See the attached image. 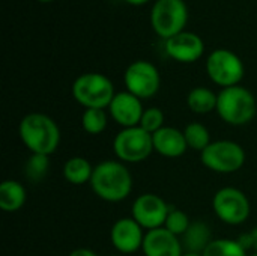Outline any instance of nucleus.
Here are the masks:
<instances>
[{
  "label": "nucleus",
  "mask_w": 257,
  "mask_h": 256,
  "mask_svg": "<svg viewBox=\"0 0 257 256\" xmlns=\"http://www.w3.org/2000/svg\"><path fill=\"white\" fill-rule=\"evenodd\" d=\"M89 184L98 198L107 202H120L133 190V177L120 161L107 160L93 167Z\"/></svg>",
  "instance_id": "obj_1"
},
{
  "label": "nucleus",
  "mask_w": 257,
  "mask_h": 256,
  "mask_svg": "<svg viewBox=\"0 0 257 256\" xmlns=\"http://www.w3.org/2000/svg\"><path fill=\"white\" fill-rule=\"evenodd\" d=\"M20 139L32 154L51 155L60 142L57 124L44 113L26 115L18 127Z\"/></svg>",
  "instance_id": "obj_2"
},
{
  "label": "nucleus",
  "mask_w": 257,
  "mask_h": 256,
  "mask_svg": "<svg viewBox=\"0 0 257 256\" xmlns=\"http://www.w3.org/2000/svg\"><path fill=\"white\" fill-rule=\"evenodd\" d=\"M217 113L230 125H245L256 115L254 95L239 84L224 88L218 94Z\"/></svg>",
  "instance_id": "obj_3"
},
{
  "label": "nucleus",
  "mask_w": 257,
  "mask_h": 256,
  "mask_svg": "<svg viewBox=\"0 0 257 256\" xmlns=\"http://www.w3.org/2000/svg\"><path fill=\"white\" fill-rule=\"evenodd\" d=\"M72 95L86 109H105L116 94L108 77L98 72H87L74 81Z\"/></svg>",
  "instance_id": "obj_4"
},
{
  "label": "nucleus",
  "mask_w": 257,
  "mask_h": 256,
  "mask_svg": "<svg viewBox=\"0 0 257 256\" xmlns=\"http://www.w3.org/2000/svg\"><path fill=\"white\" fill-rule=\"evenodd\" d=\"M113 151L120 161L140 163L145 161L154 151L152 134L139 127L123 128L113 140Z\"/></svg>",
  "instance_id": "obj_5"
},
{
  "label": "nucleus",
  "mask_w": 257,
  "mask_h": 256,
  "mask_svg": "<svg viewBox=\"0 0 257 256\" xmlns=\"http://www.w3.org/2000/svg\"><path fill=\"white\" fill-rule=\"evenodd\" d=\"M202 163L218 174H233L245 163V152L242 146L232 140L211 142L200 152Z\"/></svg>",
  "instance_id": "obj_6"
},
{
  "label": "nucleus",
  "mask_w": 257,
  "mask_h": 256,
  "mask_svg": "<svg viewBox=\"0 0 257 256\" xmlns=\"http://www.w3.org/2000/svg\"><path fill=\"white\" fill-rule=\"evenodd\" d=\"M188 11L184 0H157L151 12V23L157 35L166 41L184 32Z\"/></svg>",
  "instance_id": "obj_7"
},
{
  "label": "nucleus",
  "mask_w": 257,
  "mask_h": 256,
  "mask_svg": "<svg viewBox=\"0 0 257 256\" xmlns=\"http://www.w3.org/2000/svg\"><path fill=\"white\" fill-rule=\"evenodd\" d=\"M206 71L209 78L224 89L236 86L242 80L244 63L233 51L220 48L208 56Z\"/></svg>",
  "instance_id": "obj_8"
},
{
  "label": "nucleus",
  "mask_w": 257,
  "mask_h": 256,
  "mask_svg": "<svg viewBox=\"0 0 257 256\" xmlns=\"http://www.w3.org/2000/svg\"><path fill=\"white\" fill-rule=\"evenodd\" d=\"M212 208L221 222L233 226L244 223L250 216V202L247 196L235 187L218 190L212 199Z\"/></svg>",
  "instance_id": "obj_9"
},
{
  "label": "nucleus",
  "mask_w": 257,
  "mask_h": 256,
  "mask_svg": "<svg viewBox=\"0 0 257 256\" xmlns=\"http://www.w3.org/2000/svg\"><path fill=\"white\" fill-rule=\"evenodd\" d=\"M126 91L137 98H152L160 89V72L148 60H137L125 71Z\"/></svg>",
  "instance_id": "obj_10"
},
{
  "label": "nucleus",
  "mask_w": 257,
  "mask_h": 256,
  "mask_svg": "<svg viewBox=\"0 0 257 256\" xmlns=\"http://www.w3.org/2000/svg\"><path fill=\"white\" fill-rule=\"evenodd\" d=\"M169 205L163 198L154 193H145L134 201L133 219L148 231L163 228L169 216Z\"/></svg>",
  "instance_id": "obj_11"
},
{
  "label": "nucleus",
  "mask_w": 257,
  "mask_h": 256,
  "mask_svg": "<svg viewBox=\"0 0 257 256\" xmlns=\"http://www.w3.org/2000/svg\"><path fill=\"white\" fill-rule=\"evenodd\" d=\"M108 112L113 121L117 122L120 127L131 128L140 125L145 109L142 106V100L126 91L119 92L113 97L108 106Z\"/></svg>",
  "instance_id": "obj_12"
},
{
  "label": "nucleus",
  "mask_w": 257,
  "mask_h": 256,
  "mask_svg": "<svg viewBox=\"0 0 257 256\" xmlns=\"http://www.w3.org/2000/svg\"><path fill=\"white\" fill-rule=\"evenodd\" d=\"M205 44L202 38L191 32H181L166 41V53L182 63H191L203 56Z\"/></svg>",
  "instance_id": "obj_13"
},
{
  "label": "nucleus",
  "mask_w": 257,
  "mask_h": 256,
  "mask_svg": "<svg viewBox=\"0 0 257 256\" xmlns=\"http://www.w3.org/2000/svg\"><path fill=\"white\" fill-rule=\"evenodd\" d=\"M110 238L116 250L120 253H133L143 246V228L131 217L119 219L110 232Z\"/></svg>",
  "instance_id": "obj_14"
},
{
  "label": "nucleus",
  "mask_w": 257,
  "mask_h": 256,
  "mask_svg": "<svg viewBox=\"0 0 257 256\" xmlns=\"http://www.w3.org/2000/svg\"><path fill=\"white\" fill-rule=\"evenodd\" d=\"M142 249L146 256H182V244L179 237L166 228L148 231L145 234Z\"/></svg>",
  "instance_id": "obj_15"
},
{
  "label": "nucleus",
  "mask_w": 257,
  "mask_h": 256,
  "mask_svg": "<svg viewBox=\"0 0 257 256\" xmlns=\"http://www.w3.org/2000/svg\"><path fill=\"white\" fill-rule=\"evenodd\" d=\"M154 151L167 158H178L188 149L184 131L175 127H163L152 134Z\"/></svg>",
  "instance_id": "obj_16"
},
{
  "label": "nucleus",
  "mask_w": 257,
  "mask_h": 256,
  "mask_svg": "<svg viewBox=\"0 0 257 256\" xmlns=\"http://www.w3.org/2000/svg\"><path fill=\"white\" fill-rule=\"evenodd\" d=\"M26 202V189L21 183L8 180L0 186V208L5 213H15Z\"/></svg>",
  "instance_id": "obj_17"
},
{
  "label": "nucleus",
  "mask_w": 257,
  "mask_h": 256,
  "mask_svg": "<svg viewBox=\"0 0 257 256\" xmlns=\"http://www.w3.org/2000/svg\"><path fill=\"white\" fill-rule=\"evenodd\" d=\"M182 237H184V247L187 249V252H194V253H203L205 249L212 241L209 226L202 222H193L188 231Z\"/></svg>",
  "instance_id": "obj_18"
},
{
  "label": "nucleus",
  "mask_w": 257,
  "mask_h": 256,
  "mask_svg": "<svg viewBox=\"0 0 257 256\" xmlns=\"http://www.w3.org/2000/svg\"><path fill=\"white\" fill-rule=\"evenodd\" d=\"M93 167L83 157H72L63 166V177L72 186H81L90 183Z\"/></svg>",
  "instance_id": "obj_19"
},
{
  "label": "nucleus",
  "mask_w": 257,
  "mask_h": 256,
  "mask_svg": "<svg viewBox=\"0 0 257 256\" xmlns=\"http://www.w3.org/2000/svg\"><path fill=\"white\" fill-rule=\"evenodd\" d=\"M217 100L218 95H215L208 88H194L190 91L187 97V104L191 112L199 115H206L214 110H217Z\"/></svg>",
  "instance_id": "obj_20"
},
{
  "label": "nucleus",
  "mask_w": 257,
  "mask_h": 256,
  "mask_svg": "<svg viewBox=\"0 0 257 256\" xmlns=\"http://www.w3.org/2000/svg\"><path fill=\"white\" fill-rule=\"evenodd\" d=\"M203 256H247V250L239 244L238 240L218 238L212 240L202 253Z\"/></svg>",
  "instance_id": "obj_21"
},
{
  "label": "nucleus",
  "mask_w": 257,
  "mask_h": 256,
  "mask_svg": "<svg viewBox=\"0 0 257 256\" xmlns=\"http://www.w3.org/2000/svg\"><path fill=\"white\" fill-rule=\"evenodd\" d=\"M184 136L187 140L188 148L194 149V151H203L209 143H211V137H209V131L205 125L199 124V122H191L185 127L184 130Z\"/></svg>",
  "instance_id": "obj_22"
},
{
  "label": "nucleus",
  "mask_w": 257,
  "mask_h": 256,
  "mask_svg": "<svg viewBox=\"0 0 257 256\" xmlns=\"http://www.w3.org/2000/svg\"><path fill=\"white\" fill-rule=\"evenodd\" d=\"M107 113L104 109H86L81 116L83 130L89 134H101L107 127Z\"/></svg>",
  "instance_id": "obj_23"
},
{
  "label": "nucleus",
  "mask_w": 257,
  "mask_h": 256,
  "mask_svg": "<svg viewBox=\"0 0 257 256\" xmlns=\"http://www.w3.org/2000/svg\"><path fill=\"white\" fill-rule=\"evenodd\" d=\"M48 167H50L48 155L32 154L24 164V174L27 180H30L32 183H39L48 174Z\"/></svg>",
  "instance_id": "obj_24"
},
{
  "label": "nucleus",
  "mask_w": 257,
  "mask_h": 256,
  "mask_svg": "<svg viewBox=\"0 0 257 256\" xmlns=\"http://www.w3.org/2000/svg\"><path fill=\"white\" fill-rule=\"evenodd\" d=\"M190 225H191V222H190L188 216L184 211L176 210V208H170L169 216H167L166 223H164L163 228H166L167 231H170L176 237H181L188 231Z\"/></svg>",
  "instance_id": "obj_25"
},
{
  "label": "nucleus",
  "mask_w": 257,
  "mask_h": 256,
  "mask_svg": "<svg viewBox=\"0 0 257 256\" xmlns=\"http://www.w3.org/2000/svg\"><path fill=\"white\" fill-rule=\"evenodd\" d=\"M140 127L148 133L154 134L164 127V113L158 107H149L143 112Z\"/></svg>",
  "instance_id": "obj_26"
},
{
  "label": "nucleus",
  "mask_w": 257,
  "mask_h": 256,
  "mask_svg": "<svg viewBox=\"0 0 257 256\" xmlns=\"http://www.w3.org/2000/svg\"><path fill=\"white\" fill-rule=\"evenodd\" d=\"M238 241H239V244L245 249V250H248V249H253V250H256L257 253V228H254L251 232H248V234H242L239 238H238Z\"/></svg>",
  "instance_id": "obj_27"
},
{
  "label": "nucleus",
  "mask_w": 257,
  "mask_h": 256,
  "mask_svg": "<svg viewBox=\"0 0 257 256\" xmlns=\"http://www.w3.org/2000/svg\"><path fill=\"white\" fill-rule=\"evenodd\" d=\"M69 256H98L93 250H90V249H75V250H72Z\"/></svg>",
  "instance_id": "obj_28"
},
{
  "label": "nucleus",
  "mask_w": 257,
  "mask_h": 256,
  "mask_svg": "<svg viewBox=\"0 0 257 256\" xmlns=\"http://www.w3.org/2000/svg\"><path fill=\"white\" fill-rule=\"evenodd\" d=\"M125 2H128L130 5H136V6H139V5H143V3H146V2H149V0H125Z\"/></svg>",
  "instance_id": "obj_29"
},
{
  "label": "nucleus",
  "mask_w": 257,
  "mask_h": 256,
  "mask_svg": "<svg viewBox=\"0 0 257 256\" xmlns=\"http://www.w3.org/2000/svg\"><path fill=\"white\" fill-rule=\"evenodd\" d=\"M182 256H203L202 253H194V252H185L182 253Z\"/></svg>",
  "instance_id": "obj_30"
},
{
  "label": "nucleus",
  "mask_w": 257,
  "mask_h": 256,
  "mask_svg": "<svg viewBox=\"0 0 257 256\" xmlns=\"http://www.w3.org/2000/svg\"><path fill=\"white\" fill-rule=\"evenodd\" d=\"M39 2H44L45 3V2H51V0H39Z\"/></svg>",
  "instance_id": "obj_31"
},
{
  "label": "nucleus",
  "mask_w": 257,
  "mask_h": 256,
  "mask_svg": "<svg viewBox=\"0 0 257 256\" xmlns=\"http://www.w3.org/2000/svg\"><path fill=\"white\" fill-rule=\"evenodd\" d=\"M251 256H257V253H254V255H251Z\"/></svg>",
  "instance_id": "obj_32"
},
{
  "label": "nucleus",
  "mask_w": 257,
  "mask_h": 256,
  "mask_svg": "<svg viewBox=\"0 0 257 256\" xmlns=\"http://www.w3.org/2000/svg\"><path fill=\"white\" fill-rule=\"evenodd\" d=\"M116 256H117V255H116Z\"/></svg>",
  "instance_id": "obj_33"
}]
</instances>
